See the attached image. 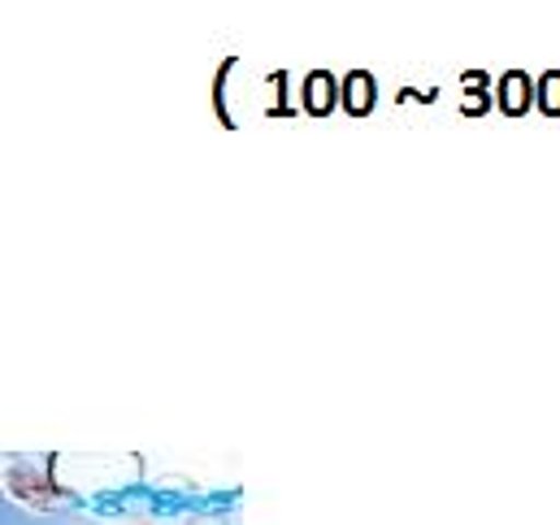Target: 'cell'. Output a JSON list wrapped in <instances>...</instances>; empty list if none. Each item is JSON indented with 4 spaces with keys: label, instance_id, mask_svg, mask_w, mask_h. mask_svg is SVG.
Listing matches in <instances>:
<instances>
[{
    "label": "cell",
    "instance_id": "cell-3",
    "mask_svg": "<svg viewBox=\"0 0 560 525\" xmlns=\"http://www.w3.org/2000/svg\"><path fill=\"white\" fill-rule=\"evenodd\" d=\"M374 105H378V79L370 74V70H348L343 74V96H339V109L348 114V118H370L374 114Z\"/></svg>",
    "mask_w": 560,
    "mask_h": 525
},
{
    "label": "cell",
    "instance_id": "cell-6",
    "mask_svg": "<svg viewBox=\"0 0 560 525\" xmlns=\"http://www.w3.org/2000/svg\"><path fill=\"white\" fill-rule=\"evenodd\" d=\"M535 83H539V101H535V109H539L544 118L557 122L560 118V70H544Z\"/></svg>",
    "mask_w": 560,
    "mask_h": 525
},
{
    "label": "cell",
    "instance_id": "cell-9",
    "mask_svg": "<svg viewBox=\"0 0 560 525\" xmlns=\"http://www.w3.org/2000/svg\"><path fill=\"white\" fill-rule=\"evenodd\" d=\"M413 101L434 105V101H439V88H425V92H418V88H400V92H396V105H413Z\"/></svg>",
    "mask_w": 560,
    "mask_h": 525
},
{
    "label": "cell",
    "instance_id": "cell-7",
    "mask_svg": "<svg viewBox=\"0 0 560 525\" xmlns=\"http://www.w3.org/2000/svg\"><path fill=\"white\" fill-rule=\"evenodd\" d=\"M495 109V88H487V92H465L460 96V114L465 118H487Z\"/></svg>",
    "mask_w": 560,
    "mask_h": 525
},
{
    "label": "cell",
    "instance_id": "cell-4",
    "mask_svg": "<svg viewBox=\"0 0 560 525\" xmlns=\"http://www.w3.org/2000/svg\"><path fill=\"white\" fill-rule=\"evenodd\" d=\"M240 66V57L235 52H226V61L213 70V114H218V122L226 127V131H235L240 122H235V114H231V105H226V79H231V70Z\"/></svg>",
    "mask_w": 560,
    "mask_h": 525
},
{
    "label": "cell",
    "instance_id": "cell-8",
    "mask_svg": "<svg viewBox=\"0 0 560 525\" xmlns=\"http://www.w3.org/2000/svg\"><path fill=\"white\" fill-rule=\"evenodd\" d=\"M487 88H495V79L487 70H465L460 74V92H487Z\"/></svg>",
    "mask_w": 560,
    "mask_h": 525
},
{
    "label": "cell",
    "instance_id": "cell-5",
    "mask_svg": "<svg viewBox=\"0 0 560 525\" xmlns=\"http://www.w3.org/2000/svg\"><path fill=\"white\" fill-rule=\"evenodd\" d=\"M266 88L279 96V101L266 109V118H295V114H304V109L295 105V92H291V74H287V70H275V74L266 79Z\"/></svg>",
    "mask_w": 560,
    "mask_h": 525
},
{
    "label": "cell",
    "instance_id": "cell-1",
    "mask_svg": "<svg viewBox=\"0 0 560 525\" xmlns=\"http://www.w3.org/2000/svg\"><path fill=\"white\" fill-rule=\"evenodd\" d=\"M339 96H343V79L330 74V70H308L300 79V109H304V118H317V122L330 118L339 109Z\"/></svg>",
    "mask_w": 560,
    "mask_h": 525
},
{
    "label": "cell",
    "instance_id": "cell-2",
    "mask_svg": "<svg viewBox=\"0 0 560 525\" xmlns=\"http://www.w3.org/2000/svg\"><path fill=\"white\" fill-rule=\"evenodd\" d=\"M535 101H539V83L526 74V70H504V79H495V109L504 118H526L535 114Z\"/></svg>",
    "mask_w": 560,
    "mask_h": 525
}]
</instances>
